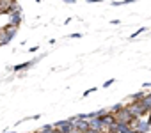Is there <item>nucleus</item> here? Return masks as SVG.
<instances>
[{"instance_id": "1", "label": "nucleus", "mask_w": 151, "mask_h": 133, "mask_svg": "<svg viewBox=\"0 0 151 133\" xmlns=\"http://www.w3.org/2000/svg\"><path fill=\"white\" fill-rule=\"evenodd\" d=\"M16 30H18V27H13V25H6L2 30H0V46L11 43L13 37L16 36Z\"/></svg>"}, {"instance_id": "2", "label": "nucleus", "mask_w": 151, "mask_h": 133, "mask_svg": "<svg viewBox=\"0 0 151 133\" xmlns=\"http://www.w3.org/2000/svg\"><path fill=\"white\" fill-rule=\"evenodd\" d=\"M132 128H133V129H137L139 133H149V131H151V126H149V122H147V119H146V117L133 119V121H132Z\"/></svg>"}, {"instance_id": "3", "label": "nucleus", "mask_w": 151, "mask_h": 133, "mask_svg": "<svg viewBox=\"0 0 151 133\" xmlns=\"http://www.w3.org/2000/svg\"><path fill=\"white\" fill-rule=\"evenodd\" d=\"M22 21H23L22 9H14V11L9 13V25H13V27H20Z\"/></svg>"}, {"instance_id": "4", "label": "nucleus", "mask_w": 151, "mask_h": 133, "mask_svg": "<svg viewBox=\"0 0 151 133\" xmlns=\"http://www.w3.org/2000/svg\"><path fill=\"white\" fill-rule=\"evenodd\" d=\"M100 121H101V124L107 128V126H110V124H116V115H114V114H110V112L107 110L103 115H100Z\"/></svg>"}, {"instance_id": "5", "label": "nucleus", "mask_w": 151, "mask_h": 133, "mask_svg": "<svg viewBox=\"0 0 151 133\" xmlns=\"http://www.w3.org/2000/svg\"><path fill=\"white\" fill-rule=\"evenodd\" d=\"M75 129H77L78 133H84L86 129H89V121H87V119H78V117H77V121H75Z\"/></svg>"}, {"instance_id": "6", "label": "nucleus", "mask_w": 151, "mask_h": 133, "mask_svg": "<svg viewBox=\"0 0 151 133\" xmlns=\"http://www.w3.org/2000/svg\"><path fill=\"white\" fill-rule=\"evenodd\" d=\"M59 129H60V133H71V131L75 129V122H73V121H69V119H66V121H62V122H60Z\"/></svg>"}, {"instance_id": "7", "label": "nucleus", "mask_w": 151, "mask_h": 133, "mask_svg": "<svg viewBox=\"0 0 151 133\" xmlns=\"http://www.w3.org/2000/svg\"><path fill=\"white\" fill-rule=\"evenodd\" d=\"M29 68H32L30 60H27V62H22V64H16L14 68H13V71H14V73H22V71H25V69H29Z\"/></svg>"}, {"instance_id": "8", "label": "nucleus", "mask_w": 151, "mask_h": 133, "mask_svg": "<svg viewBox=\"0 0 151 133\" xmlns=\"http://www.w3.org/2000/svg\"><path fill=\"white\" fill-rule=\"evenodd\" d=\"M133 2H137V0H114L112 6L114 7H119V6H128V4H133Z\"/></svg>"}, {"instance_id": "9", "label": "nucleus", "mask_w": 151, "mask_h": 133, "mask_svg": "<svg viewBox=\"0 0 151 133\" xmlns=\"http://www.w3.org/2000/svg\"><path fill=\"white\" fill-rule=\"evenodd\" d=\"M144 96H146V92H144V91H140V92H135V94L132 96V101H140Z\"/></svg>"}, {"instance_id": "10", "label": "nucleus", "mask_w": 151, "mask_h": 133, "mask_svg": "<svg viewBox=\"0 0 151 133\" xmlns=\"http://www.w3.org/2000/svg\"><path fill=\"white\" fill-rule=\"evenodd\" d=\"M123 107H124L123 103H116V105H114V107H112V108H110L109 112H110V114H117V112H119V110H121Z\"/></svg>"}, {"instance_id": "11", "label": "nucleus", "mask_w": 151, "mask_h": 133, "mask_svg": "<svg viewBox=\"0 0 151 133\" xmlns=\"http://www.w3.org/2000/svg\"><path fill=\"white\" fill-rule=\"evenodd\" d=\"M142 32H146V27H140L139 30H135V32H133V34L130 36V39H135V37H137V36H140Z\"/></svg>"}, {"instance_id": "12", "label": "nucleus", "mask_w": 151, "mask_h": 133, "mask_svg": "<svg viewBox=\"0 0 151 133\" xmlns=\"http://www.w3.org/2000/svg\"><path fill=\"white\" fill-rule=\"evenodd\" d=\"M94 91H98V87H91V89H87V91H84V98H86V96H89V94H93Z\"/></svg>"}, {"instance_id": "13", "label": "nucleus", "mask_w": 151, "mask_h": 133, "mask_svg": "<svg viewBox=\"0 0 151 133\" xmlns=\"http://www.w3.org/2000/svg\"><path fill=\"white\" fill-rule=\"evenodd\" d=\"M41 129H43V131H52V129H53V124H45Z\"/></svg>"}, {"instance_id": "14", "label": "nucleus", "mask_w": 151, "mask_h": 133, "mask_svg": "<svg viewBox=\"0 0 151 133\" xmlns=\"http://www.w3.org/2000/svg\"><path fill=\"white\" fill-rule=\"evenodd\" d=\"M114 82H116V80H114V78H110V80H107V82H105V84H103V87H105V89H107V87H110V85H112V84H114Z\"/></svg>"}, {"instance_id": "15", "label": "nucleus", "mask_w": 151, "mask_h": 133, "mask_svg": "<svg viewBox=\"0 0 151 133\" xmlns=\"http://www.w3.org/2000/svg\"><path fill=\"white\" fill-rule=\"evenodd\" d=\"M69 37H71V39H78V37H82V34H78V32H75V34H69Z\"/></svg>"}, {"instance_id": "16", "label": "nucleus", "mask_w": 151, "mask_h": 133, "mask_svg": "<svg viewBox=\"0 0 151 133\" xmlns=\"http://www.w3.org/2000/svg\"><path fill=\"white\" fill-rule=\"evenodd\" d=\"M37 50H39V46H32V48H29V51H30V53H36Z\"/></svg>"}, {"instance_id": "17", "label": "nucleus", "mask_w": 151, "mask_h": 133, "mask_svg": "<svg viewBox=\"0 0 151 133\" xmlns=\"http://www.w3.org/2000/svg\"><path fill=\"white\" fill-rule=\"evenodd\" d=\"M84 133H100V131H96V129H93V128H89V129H86Z\"/></svg>"}, {"instance_id": "18", "label": "nucleus", "mask_w": 151, "mask_h": 133, "mask_svg": "<svg viewBox=\"0 0 151 133\" xmlns=\"http://www.w3.org/2000/svg\"><path fill=\"white\" fill-rule=\"evenodd\" d=\"M89 4H101V0H87Z\"/></svg>"}, {"instance_id": "19", "label": "nucleus", "mask_w": 151, "mask_h": 133, "mask_svg": "<svg viewBox=\"0 0 151 133\" xmlns=\"http://www.w3.org/2000/svg\"><path fill=\"white\" fill-rule=\"evenodd\" d=\"M62 2H64V4H75L77 0H62Z\"/></svg>"}, {"instance_id": "20", "label": "nucleus", "mask_w": 151, "mask_h": 133, "mask_svg": "<svg viewBox=\"0 0 151 133\" xmlns=\"http://www.w3.org/2000/svg\"><path fill=\"white\" fill-rule=\"evenodd\" d=\"M39 117H41V115H39V114H36V115H32V117H30V119H32V121H37V119H39Z\"/></svg>"}, {"instance_id": "21", "label": "nucleus", "mask_w": 151, "mask_h": 133, "mask_svg": "<svg viewBox=\"0 0 151 133\" xmlns=\"http://www.w3.org/2000/svg\"><path fill=\"white\" fill-rule=\"evenodd\" d=\"M52 133H60V129H59V128H53V129H52Z\"/></svg>"}, {"instance_id": "22", "label": "nucleus", "mask_w": 151, "mask_h": 133, "mask_svg": "<svg viewBox=\"0 0 151 133\" xmlns=\"http://www.w3.org/2000/svg\"><path fill=\"white\" fill-rule=\"evenodd\" d=\"M144 87H151V82L149 84H144Z\"/></svg>"}, {"instance_id": "23", "label": "nucleus", "mask_w": 151, "mask_h": 133, "mask_svg": "<svg viewBox=\"0 0 151 133\" xmlns=\"http://www.w3.org/2000/svg\"><path fill=\"white\" fill-rule=\"evenodd\" d=\"M13 133H14V131H13Z\"/></svg>"}]
</instances>
